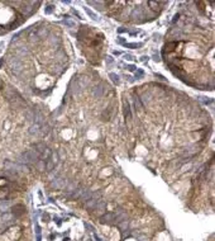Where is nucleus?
<instances>
[{
  "mask_svg": "<svg viewBox=\"0 0 215 241\" xmlns=\"http://www.w3.org/2000/svg\"><path fill=\"white\" fill-rule=\"evenodd\" d=\"M177 46V43L176 42H172V43H168V45H166V50H168V51H174L175 48L174 47H176Z\"/></svg>",
  "mask_w": 215,
  "mask_h": 241,
  "instance_id": "15",
  "label": "nucleus"
},
{
  "mask_svg": "<svg viewBox=\"0 0 215 241\" xmlns=\"http://www.w3.org/2000/svg\"><path fill=\"white\" fill-rule=\"evenodd\" d=\"M91 195H92V192H91V191H88V189H86V191H84V192H82V194H81V197H80V201L85 203L86 201H89V199H90Z\"/></svg>",
  "mask_w": 215,
  "mask_h": 241,
  "instance_id": "8",
  "label": "nucleus"
},
{
  "mask_svg": "<svg viewBox=\"0 0 215 241\" xmlns=\"http://www.w3.org/2000/svg\"><path fill=\"white\" fill-rule=\"evenodd\" d=\"M108 58V64H111V62H113V58H111V57H106Z\"/></svg>",
  "mask_w": 215,
  "mask_h": 241,
  "instance_id": "18",
  "label": "nucleus"
},
{
  "mask_svg": "<svg viewBox=\"0 0 215 241\" xmlns=\"http://www.w3.org/2000/svg\"><path fill=\"white\" fill-rule=\"evenodd\" d=\"M76 188H77V187H76V184H73V183H72V184H67V185H66V188H65V189H66L67 195H70Z\"/></svg>",
  "mask_w": 215,
  "mask_h": 241,
  "instance_id": "11",
  "label": "nucleus"
},
{
  "mask_svg": "<svg viewBox=\"0 0 215 241\" xmlns=\"http://www.w3.org/2000/svg\"><path fill=\"white\" fill-rule=\"evenodd\" d=\"M134 103H135V108L138 109L139 112H142L143 110V106H142V100H141V98L138 95L134 97Z\"/></svg>",
  "mask_w": 215,
  "mask_h": 241,
  "instance_id": "10",
  "label": "nucleus"
},
{
  "mask_svg": "<svg viewBox=\"0 0 215 241\" xmlns=\"http://www.w3.org/2000/svg\"><path fill=\"white\" fill-rule=\"evenodd\" d=\"M84 191H85V189H84L82 187H77V188H76L75 191H73L70 195H68V197H70L71 199H73V201H75V199H77V198H80V197H81V194H82V192H84Z\"/></svg>",
  "mask_w": 215,
  "mask_h": 241,
  "instance_id": "4",
  "label": "nucleus"
},
{
  "mask_svg": "<svg viewBox=\"0 0 215 241\" xmlns=\"http://www.w3.org/2000/svg\"><path fill=\"white\" fill-rule=\"evenodd\" d=\"M119 227H120V230H122V231H125V230L128 228V221L120 222V223H119Z\"/></svg>",
  "mask_w": 215,
  "mask_h": 241,
  "instance_id": "14",
  "label": "nucleus"
},
{
  "mask_svg": "<svg viewBox=\"0 0 215 241\" xmlns=\"http://www.w3.org/2000/svg\"><path fill=\"white\" fill-rule=\"evenodd\" d=\"M115 221H116L118 223L124 222V221H128V214H127L125 212H122V213L116 214V216H115Z\"/></svg>",
  "mask_w": 215,
  "mask_h": 241,
  "instance_id": "9",
  "label": "nucleus"
},
{
  "mask_svg": "<svg viewBox=\"0 0 215 241\" xmlns=\"http://www.w3.org/2000/svg\"><path fill=\"white\" fill-rule=\"evenodd\" d=\"M95 209L98 211V212H105L106 211V202L105 201H101V199H99V202L96 203V207H95Z\"/></svg>",
  "mask_w": 215,
  "mask_h": 241,
  "instance_id": "7",
  "label": "nucleus"
},
{
  "mask_svg": "<svg viewBox=\"0 0 215 241\" xmlns=\"http://www.w3.org/2000/svg\"><path fill=\"white\" fill-rule=\"evenodd\" d=\"M115 220V213H104L102 216L100 217V223H111Z\"/></svg>",
  "mask_w": 215,
  "mask_h": 241,
  "instance_id": "2",
  "label": "nucleus"
},
{
  "mask_svg": "<svg viewBox=\"0 0 215 241\" xmlns=\"http://www.w3.org/2000/svg\"><path fill=\"white\" fill-rule=\"evenodd\" d=\"M124 116H125V119L128 120H131L132 119V112H131V107H129V103L125 100L124 102Z\"/></svg>",
  "mask_w": 215,
  "mask_h": 241,
  "instance_id": "6",
  "label": "nucleus"
},
{
  "mask_svg": "<svg viewBox=\"0 0 215 241\" xmlns=\"http://www.w3.org/2000/svg\"><path fill=\"white\" fill-rule=\"evenodd\" d=\"M104 93V89H102V85H98V87L95 88V90H94V95L95 97H101V94Z\"/></svg>",
  "mask_w": 215,
  "mask_h": 241,
  "instance_id": "12",
  "label": "nucleus"
},
{
  "mask_svg": "<svg viewBox=\"0 0 215 241\" xmlns=\"http://www.w3.org/2000/svg\"><path fill=\"white\" fill-rule=\"evenodd\" d=\"M141 100H143V102H151V95H149V94H147V93H144V95L142 97Z\"/></svg>",
  "mask_w": 215,
  "mask_h": 241,
  "instance_id": "16",
  "label": "nucleus"
},
{
  "mask_svg": "<svg viewBox=\"0 0 215 241\" xmlns=\"http://www.w3.org/2000/svg\"><path fill=\"white\" fill-rule=\"evenodd\" d=\"M162 3H156V2H148V5L151 6V9L152 10H154V12H156L157 9H158V8H159V5H161Z\"/></svg>",
  "mask_w": 215,
  "mask_h": 241,
  "instance_id": "13",
  "label": "nucleus"
},
{
  "mask_svg": "<svg viewBox=\"0 0 215 241\" xmlns=\"http://www.w3.org/2000/svg\"><path fill=\"white\" fill-rule=\"evenodd\" d=\"M99 202V199H96V198H90V199L89 201H86L85 202V208L86 209H95V207H96V203Z\"/></svg>",
  "mask_w": 215,
  "mask_h": 241,
  "instance_id": "3",
  "label": "nucleus"
},
{
  "mask_svg": "<svg viewBox=\"0 0 215 241\" xmlns=\"http://www.w3.org/2000/svg\"><path fill=\"white\" fill-rule=\"evenodd\" d=\"M110 77H111V79H113V81L114 83H119V76L118 75H115V74H110Z\"/></svg>",
  "mask_w": 215,
  "mask_h": 241,
  "instance_id": "17",
  "label": "nucleus"
},
{
  "mask_svg": "<svg viewBox=\"0 0 215 241\" xmlns=\"http://www.w3.org/2000/svg\"><path fill=\"white\" fill-rule=\"evenodd\" d=\"M66 185H67V182H66L65 179H62V178L55 179L53 182H52V184H51V187H52V188H56V189H65Z\"/></svg>",
  "mask_w": 215,
  "mask_h": 241,
  "instance_id": "1",
  "label": "nucleus"
},
{
  "mask_svg": "<svg viewBox=\"0 0 215 241\" xmlns=\"http://www.w3.org/2000/svg\"><path fill=\"white\" fill-rule=\"evenodd\" d=\"M131 17L133 18V20H137V18H143L144 13H143V10L141 9V8H134L132 14H131Z\"/></svg>",
  "mask_w": 215,
  "mask_h": 241,
  "instance_id": "5",
  "label": "nucleus"
}]
</instances>
